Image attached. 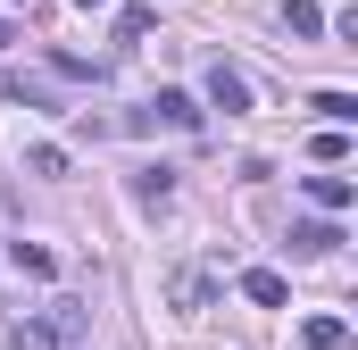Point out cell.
I'll list each match as a JSON object with an SVG mask.
<instances>
[{
  "mask_svg": "<svg viewBox=\"0 0 358 350\" xmlns=\"http://www.w3.org/2000/svg\"><path fill=\"white\" fill-rule=\"evenodd\" d=\"M150 125H176V134H192V125H200V100H192V92H159V100L134 117V134H150Z\"/></svg>",
  "mask_w": 358,
  "mask_h": 350,
  "instance_id": "1",
  "label": "cell"
},
{
  "mask_svg": "<svg viewBox=\"0 0 358 350\" xmlns=\"http://www.w3.org/2000/svg\"><path fill=\"white\" fill-rule=\"evenodd\" d=\"M25 175H50V183H59V175H67V150H59V142H34V150H25Z\"/></svg>",
  "mask_w": 358,
  "mask_h": 350,
  "instance_id": "11",
  "label": "cell"
},
{
  "mask_svg": "<svg viewBox=\"0 0 358 350\" xmlns=\"http://www.w3.org/2000/svg\"><path fill=\"white\" fill-rule=\"evenodd\" d=\"M208 100H217V108H225V117H242V108H250V76H242V67H225V59H217V67H208Z\"/></svg>",
  "mask_w": 358,
  "mask_h": 350,
  "instance_id": "2",
  "label": "cell"
},
{
  "mask_svg": "<svg viewBox=\"0 0 358 350\" xmlns=\"http://www.w3.org/2000/svg\"><path fill=\"white\" fill-rule=\"evenodd\" d=\"M167 300H176V309H200V300H208V275H200V267H183L176 284H167Z\"/></svg>",
  "mask_w": 358,
  "mask_h": 350,
  "instance_id": "10",
  "label": "cell"
},
{
  "mask_svg": "<svg viewBox=\"0 0 358 350\" xmlns=\"http://www.w3.org/2000/svg\"><path fill=\"white\" fill-rule=\"evenodd\" d=\"M242 292H250L259 309H283V300H292V284H283L275 267H250V275H242Z\"/></svg>",
  "mask_w": 358,
  "mask_h": 350,
  "instance_id": "6",
  "label": "cell"
},
{
  "mask_svg": "<svg viewBox=\"0 0 358 350\" xmlns=\"http://www.w3.org/2000/svg\"><path fill=\"white\" fill-rule=\"evenodd\" d=\"M0 100H50V92L34 84V76H25V67H0Z\"/></svg>",
  "mask_w": 358,
  "mask_h": 350,
  "instance_id": "14",
  "label": "cell"
},
{
  "mask_svg": "<svg viewBox=\"0 0 358 350\" xmlns=\"http://www.w3.org/2000/svg\"><path fill=\"white\" fill-rule=\"evenodd\" d=\"M308 108H317V117H325V125H358V100H350V92H317V100H308Z\"/></svg>",
  "mask_w": 358,
  "mask_h": 350,
  "instance_id": "9",
  "label": "cell"
},
{
  "mask_svg": "<svg viewBox=\"0 0 358 350\" xmlns=\"http://www.w3.org/2000/svg\"><path fill=\"white\" fill-rule=\"evenodd\" d=\"M0 42H8V17H0Z\"/></svg>",
  "mask_w": 358,
  "mask_h": 350,
  "instance_id": "19",
  "label": "cell"
},
{
  "mask_svg": "<svg viewBox=\"0 0 358 350\" xmlns=\"http://www.w3.org/2000/svg\"><path fill=\"white\" fill-rule=\"evenodd\" d=\"M308 150H317V159H325V167H342V159H350V125H325V134H317V142H308Z\"/></svg>",
  "mask_w": 358,
  "mask_h": 350,
  "instance_id": "13",
  "label": "cell"
},
{
  "mask_svg": "<svg viewBox=\"0 0 358 350\" xmlns=\"http://www.w3.org/2000/svg\"><path fill=\"white\" fill-rule=\"evenodd\" d=\"M50 67H59V76H67V84H100V59H76V50H59V59H50Z\"/></svg>",
  "mask_w": 358,
  "mask_h": 350,
  "instance_id": "15",
  "label": "cell"
},
{
  "mask_svg": "<svg viewBox=\"0 0 358 350\" xmlns=\"http://www.w3.org/2000/svg\"><path fill=\"white\" fill-rule=\"evenodd\" d=\"M300 342H308V350H350V326H342V317H308Z\"/></svg>",
  "mask_w": 358,
  "mask_h": 350,
  "instance_id": "8",
  "label": "cell"
},
{
  "mask_svg": "<svg viewBox=\"0 0 358 350\" xmlns=\"http://www.w3.org/2000/svg\"><path fill=\"white\" fill-rule=\"evenodd\" d=\"M17 350H59V326H17Z\"/></svg>",
  "mask_w": 358,
  "mask_h": 350,
  "instance_id": "17",
  "label": "cell"
},
{
  "mask_svg": "<svg viewBox=\"0 0 358 350\" xmlns=\"http://www.w3.org/2000/svg\"><path fill=\"white\" fill-rule=\"evenodd\" d=\"M134 200H142V209H167V200H176V175H167V167H142V175H134Z\"/></svg>",
  "mask_w": 358,
  "mask_h": 350,
  "instance_id": "7",
  "label": "cell"
},
{
  "mask_svg": "<svg viewBox=\"0 0 358 350\" xmlns=\"http://www.w3.org/2000/svg\"><path fill=\"white\" fill-rule=\"evenodd\" d=\"M76 8H108V0H76Z\"/></svg>",
  "mask_w": 358,
  "mask_h": 350,
  "instance_id": "18",
  "label": "cell"
},
{
  "mask_svg": "<svg viewBox=\"0 0 358 350\" xmlns=\"http://www.w3.org/2000/svg\"><path fill=\"white\" fill-rule=\"evenodd\" d=\"M283 34H292V42H317V34H325V8H317V0H283Z\"/></svg>",
  "mask_w": 358,
  "mask_h": 350,
  "instance_id": "4",
  "label": "cell"
},
{
  "mask_svg": "<svg viewBox=\"0 0 358 350\" xmlns=\"http://www.w3.org/2000/svg\"><path fill=\"white\" fill-rule=\"evenodd\" d=\"M150 25H159V8H142V0H134V8H117V42H142Z\"/></svg>",
  "mask_w": 358,
  "mask_h": 350,
  "instance_id": "12",
  "label": "cell"
},
{
  "mask_svg": "<svg viewBox=\"0 0 358 350\" xmlns=\"http://www.w3.org/2000/svg\"><path fill=\"white\" fill-rule=\"evenodd\" d=\"M334 242H342V225H334V217H308V225H292V259H325Z\"/></svg>",
  "mask_w": 358,
  "mask_h": 350,
  "instance_id": "3",
  "label": "cell"
},
{
  "mask_svg": "<svg viewBox=\"0 0 358 350\" xmlns=\"http://www.w3.org/2000/svg\"><path fill=\"white\" fill-rule=\"evenodd\" d=\"M308 200H317L325 217H342V209H350L358 192H350V175H308Z\"/></svg>",
  "mask_w": 358,
  "mask_h": 350,
  "instance_id": "5",
  "label": "cell"
},
{
  "mask_svg": "<svg viewBox=\"0 0 358 350\" xmlns=\"http://www.w3.org/2000/svg\"><path fill=\"white\" fill-rule=\"evenodd\" d=\"M17 267H25V275H59V259H50V251H34V242H17Z\"/></svg>",
  "mask_w": 358,
  "mask_h": 350,
  "instance_id": "16",
  "label": "cell"
}]
</instances>
